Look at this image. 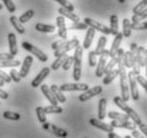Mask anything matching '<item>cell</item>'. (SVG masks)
I'll return each mask as SVG.
<instances>
[{
  "mask_svg": "<svg viewBox=\"0 0 147 138\" xmlns=\"http://www.w3.org/2000/svg\"><path fill=\"white\" fill-rule=\"evenodd\" d=\"M117 69L119 70V86H121V93L123 101L128 102L130 99V92L128 87V79H127V72L126 67L123 64V61L117 63Z\"/></svg>",
  "mask_w": 147,
  "mask_h": 138,
  "instance_id": "obj_1",
  "label": "cell"
},
{
  "mask_svg": "<svg viewBox=\"0 0 147 138\" xmlns=\"http://www.w3.org/2000/svg\"><path fill=\"white\" fill-rule=\"evenodd\" d=\"M114 104L117 106L118 108H121L123 111L126 112V115L129 117V119L132 120L133 123H136V125L142 123V120H141L140 116L136 112L134 109H132L130 106H128L127 102L123 101V99L121 97H114Z\"/></svg>",
  "mask_w": 147,
  "mask_h": 138,
  "instance_id": "obj_2",
  "label": "cell"
},
{
  "mask_svg": "<svg viewBox=\"0 0 147 138\" xmlns=\"http://www.w3.org/2000/svg\"><path fill=\"white\" fill-rule=\"evenodd\" d=\"M82 54H83V48L80 45L75 48V54H74V71L73 77L74 79L78 82L81 78V67H82Z\"/></svg>",
  "mask_w": 147,
  "mask_h": 138,
  "instance_id": "obj_3",
  "label": "cell"
},
{
  "mask_svg": "<svg viewBox=\"0 0 147 138\" xmlns=\"http://www.w3.org/2000/svg\"><path fill=\"white\" fill-rule=\"evenodd\" d=\"M127 79H128L129 82V92L131 94V97L134 101H138L139 97H140V92H139V89H138V82H136V76L134 75L132 71H130L127 74Z\"/></svg>",
  "mask_w": 147,
  "mask_h": 138,
  "instance_id": "obj_4",
  "label": "cell"
},
{
  "mask_svg": "<svg viewBox=\"0 0 147 138\" xmlns=\"http://www.w3.org/2000/svg\"><path fill=\"white\" fill-rule=\"evenodd\" d=\"M22 48L28 50V52H31V54H33L34 56L36 57L40 61H42V62H47V60H48L47 55H46L43 50H40L38 47H36V46H34V45H32V44H30L28 42H22Z\"/></svg>",
  "mask_w": 147,
  "mask_h": 138,
  "instance_id": "obj_5",
  "label": "cell"
},
{
  "mask_svg": "<svg viewBox=\"0 0 147 138\" xmlns=\"http://www.w3.org/2000/svg\"><path fill=\"white\" fill-rule=\"evenodd\" d=\"M80 45V43H79V40L78 39H73V40H70V41H67L65 44L63 45L62 47H60L59 49H57V50H55V57H61L63 56V55H66L67 52H69V50H71V49H75L77 46H79Z\"/></svg>",
  "mask_w": 147,
  "mask_h": 138,
  "instance_id": "obj_6",
  "label": "cell"
},
{
  "mask_svg": "<svg viewBox=\"0 0 147 138\" xmlns=\"http://www.w3.org/2000/svg\"><path fill=\"white\" fill-rule=\"evenodd\" d=\"M83 22L86 24L88 27L93 28L94 30H97V31H99V32L106 34V35L111 34V31H110V28H109V27H107L106 25L101 24V22H97V20H95V19H92V18H90V17H85L84 22Z\"/></svg>",
  "mask_w": 147,
  "mask_h": 138,
  "instance_id": "obj_7",
  "label": "cell"
},
{
  "mask_svg": "<svg viewBox=\"0 0 147 138\" xmlns=\"http://www.w3.org/2000/svg\"><path fill=\"white\" fill-rule=\"evenodd\" d=\"M110 57H109V50L107 49H105L102 52V54L100 55V58L98 60V62H97V67H96V71H95V74L97 77H102L103 75V72H105V67L107 65V62H108V59H109Z\"/></svg>",
  "mask_w": 147,
  "mask_h": 138,
  "instance_id": "obj_8",
  "label": "cell"
},
{
  "mask_svg": "<svg viewBox=\"0 0 147 138\" xmlns=\"http://www.w3.org/2000/svg\"><path fill=\"white\" fill-rule=\"evenodd\" d=\"M43 128L48 132H50V133H52V134H55V136H58V137H60V138H65V137H67V135H68L67 131H65L64 128H61V127L57 126L55 124L48 123V122L43 124Z\"/></svg>",
  "mask_w": 147,
  "mask_h": 138,
  "instance_id": "obj_9",
  "label": "cell"
},
{
  "mask_svg": "<svg viewBox=\"0 0 147 138\" xmlns=\"http://www.w3.org/2000/svg\"><path fill=\"white\" fill-rule=\"evenodd\" d=\"M102 92V88L100 86H95L93 87V88H88L86 91H84L82 94L79 95V101L80 102H85L90 100V99H92L93 97H96V95H98Z\"/></svg>",
  "mask_w": 147,
  "mask_h": 138,
  "instance_id": "obj_10",
  "label": "cell"
},
{
  "mask_svg": "<svg viewBox=\"0 0 147 138\" xmlns=\"http://www.w3.org/2000/svg\"><path fill=\"white\" fill-rule=\"evenodd\" d=\"M61 91H86L88 89V86L86 84H79V82H76V84H63L62 86L59 87Z\"/></svg>",
  "mask_w": 147,
  "mask_h": 138,
  "instance_id": "obj_11",
  "label": "cell"
},
{
  "mask_svg": "<svg viewBox=\"0 0 147 138\" xmlns=\"http://www.w3.org/2000/svg\"><path fill=\"white\" fill-rule=\"evenodd\" d=\"M123 37H124V35H123L121 32H118V33L114 37V40H113V42H112V45H111V48H110V50H109V57H110V58H114L115 55H116V52H117V50L121 48L119 45H121V41H123Z\"/></svg>",
  "mask_w": 147,
  "mask_h": 138,
  "instance_id": "obj_12",
  "label": "cell"
},
{
  "mask_svg": "<svg viewBox=\"0 0 147 138\" xmlns=\"http://www.w3.org/2000/svg\"><path fill=\"white\" fill-rule=\"evenodd\" d=\"M57 27H58V32H59V37L62 40H66L67 39V28L65 18L63 16H58L57 17Z\"/></svg>",
  "mask_w": 147,
  "mask_h": 138,
  "instance_id": "obj_13",
  "label": "cell"
},
{
  "mask_svg": "<svg viewBox=\"0 0 147 138\" xmlns=\"http://www.w3.org/2000/svg\"><path fill=\"white\" fill-rule=\"evenodd\" d=\"M49 73H50V67H44V69H43V70L37 74L36 77L31 82V86L33 87V88H37V87H40V85H42L43 80H44L48 75H49Z\"/></svg>",
  "mask_w": 147,
  "mask_h": 138,
  "instance_id": "obj_14",
  "label": "cell"
},
{
  "mask_svg": "<svg viewBox=\"0 0 147 138\" xmlns=\"http://www.w3.org/2000/svg\"><path fill=\"white\" fill-rule=\"evenodd\" d=\"M111 126L118 127V128H127V130H130V131H134L136 130V124L131 122L130 120L129 121H116V120H112V122L110 124Z\"/></svg>",
  "mask_w": 147,
  "mask_h": 138,
  "instance_id": "obj_15",
  "label": "cell"
},
{
  "mask_svg": "<svg viewBox=\"0 0 147 138\" xmlns=\"http://www.w3.org/2000/svg\"><path fill=\"white\" fill-rule=\"evenodd\" d=\"M90 123H91V125H93V126L97 127V128H99L101 131L107 132V133H112V132L114 131V127L111 126L110 124L105 123L101 120L95 119V118H92V119L90 120Z\"/></svg>",
  "mask_w": 147,
  "mask_h": 138,
  "instance_id": "obj_16",
  "label": "cell"
},
{
  "mask_svg": "<svg viewBox=\"0 0 147 138\" xmlns=\"http://www.w3.org/2000/svg\"><path fill=\"white\" fill-rule=\"evenodd\" d=\"M33 63V57L32 56H26L25 57V59H24V62L22 64V69H20V71H19V74H20V77H26L28 73L30 71V67Z\"/></svg>",
  "mask_w": 147,
  "mask_h": 138,
  "instance_id": "obj_17",
  "label": "cell"
},
{
  "mask_svg": "<svg viewBox=\"0 0 147 138\" xmlns=\"http://www.w3.org/2000/svg\"><path fill=\"white\" fill-rule=\"evenodd\" d=\"M40 91H42V93L46 97V99L49 101V103H50V104L55 105H55H58V103H59V102L57 101V99L53 97L51 90H50V88H49L47 85H42V86H40Z\"/></svg>",
  "mask_w": 147,
  "mask_h": 138,
  "instance_id": "obj_18",
  "label": "cell"
},
{
  "mask_svg": "<svg viewBox=\"0 0 147 138\" xmlns=\"http://www.w3.org/2000/svg\"><path fill=\"white\" fill-rule=\"evenodd\" d=\"M7 41H9V48H10V54L12 56H16L17 55V40H16V35L14 33H9L7 35Z\"/></svg>",
  "mask_w": 147,
  "mask_h": 138,
  "instance_id": "obj_19",
  "label": "cell"
},
{
  "mask_svg": "<svg viewBox=\"0 0 147 138\" xmlns=\"http://www.w3.org/2000/svg\"><path fill=\"white\" fill-rule=\"evenodd\" d=\"M58 12H59V14L61 15V16H63L64 18H68L70 19L73 22H80V18H79V16H78L77 14H75L74 12H70L68 11V10H66V9H64V7H59V10H58Z\"/></svg>",
  "mask_w": 147,
  "mask_h": 138,
  "instance_id": "obj_20",
  "label": "cell"
},
{
  "mask_svg": "<svg viewBox=\"0 0 147 138\" xmlns=\"http://www.w3.org/2000/svg\"><path fill=\"white\" fill-rule=\"evenodd\" d=\"M94 37H95V30L93 28H90L88 27V30H86V34H85L84 41H83V49H88L92 45V42L94 40Z\"/></svg>",
  "mask_w": 147,
  "mask_h": 138,
  "instance_id": "obj_21",
  "label": "cell"
},
{
  "mask_svg": "<svg viewBox=\"0 0 147 138\" xmlns=\"http://www.w3.org/2000/svg\"><path fill=\"white\" fill-rule=\"evenodd\" d=\"M50 90H51L53 97L57 99V101L60 102V103H65L66 102V97L63 94V92L60 90V88L57 85H51L50 87Z\"/></svg>",
  "mask_w": 147,
  "mask_h": 138,
  "instance_id": "obj_22",
  "label": "cell"
},
{
  "mask_svg": "<svg viewBox=\"0 0 147 138\" xmlns=\"http://www.w3.org/2000/svg\"><path fill=\"white\" fill-rule=\"evenodd\" d=\"M10 22H11L12 26L14 27L15 30L18 32L19 34H24L26 32V28L22 26V24L18 20V18L14 16V15H12L11 17H10Z\"/></svg>",
  "mask_w": 147,
  "mask_h": 138,
  "instance_id": "obj_23",
  "label": "cell"
},
{
  "mask_svg": "<svg viewBox=\"0 0 147 138\" xmlns=\"http://www.w3.org/2000/svg\"><path fill=\"white\" fill-rule=\"evenodd\" d=\"M110 31L112 35H116L118 33V17L116 14H112L110 16Z\"/></svg>",
  "mask_w": 147,
  "mask_h": 138,
  "instance_id": "obj_24",
  "label": "cell"
},
{
  "mask_svg": "<svg viewBox=\"0 0 147 138\" xmlns=\"http://www.w3.org/2000/svg\"><path fill=\"white\" fill-rule=\"evenodd\" d=\"M35 29L40 32H45V33H52L55 32V27L53 25H47V24H43V22H37L35 25Z\"/></svg>",
  "mask_w": 147,
  "mask_h": 138,
  "instance_id": "obj_25",
  "label": "cell"
},
{
  "mask_svg": "<svg viewBox=\"0 0 147 138\" xmlns=\"http://www.w3.org/2000/svg\"><path fill=\"white\" fill-rule=\"evenodd\" d=\"M106 110H107V100L100 99L98 103V120L102 121L106 118Z\"/></svg>",
  "mask_w": 147,
  "mask_h": 138,
  "instance_id": "obj_26",
  "label": "cell"
},
{
  "mask_svg": "<svg viewBox=\"0 0 147 138\" xmlns=\"http://www.w3.org/2000/svg\"><path fill=\"white\" fill-rule=\"evenodd\" d=\"M118 75H119V70H118V69H113V70H112L110 73H108V74L105 76V78L102 79L103 85H109V84H111L114 79L117 77Z\"/></svg>",
  "mask_w": 147,
  "mask_h": 138,
  "instance_id": "obj_27",
  "label": "cell"
},
{
  "mask_svg": "<svg viewBox=\"0 0 147 138\" xmlns=\"http://www.w3.org/2000/svg\"><path fill=\"white\" fill-rule=\"evenodd\" d=\"M108 117L111 120H116V121H129V117L126 114H121L117 111H110L108 114Z\"/></svg>",
  "mask_w": 147,
  "mask_h": 138,
  "instance_id": "obj_28",
  "label": "cell"
},
{
  "mask_svg": "<svg viewBox=\"0 0 147 138\" xmlns=\"http://www.w3.org/2000/svg\"><path fill=\"white\" fill-rule=\"evenodd\" d=\"M106 44H107V37H100L99 40H98V43H97V46H96V49L94 50L97 56H100L103 50L106 49Z\"/></svg>",
  "mask_w": 147,
  "mask_h": 138,
  "instance_id": "obj_29",
  "label": "cell"
},
{
  "mask_svg": "<svg viewBox=\"0 0 147 138\" xmlns=\"http://www.w3.org/2000/svg\"><path fill=\"white\" fill-rule=\"evenodd\" d=\"M144 54H145V47H143V46L138 47L136 56V62L139 64L141 67H144Z\"/></svg>",
  "mask_w": 147,
  "mask_h": 138,
  "instance_id": "obj_30",
  "label": "cell"
},
{
  "mask_svg": "<svg viewBox=\"0 0 147 138\" xmlns=\"http://www.w3.org/2000/svg\"><path fill=\"white\" fill-rule=\"evenodd\" d=\"M131 22L129 18H124L123 19V35L125 37H129L131 35Z\"/></svg>",
  "mask_w": 147,
  "mask_h": 138,
  "instance_id": "obj_31",
  "label": "cell"
},
{
  "mask_svg": "<svg viewBox=\"0 0 147 138\" xmlns=\"http://www.w3.org/2000/svg\"><path fill=\"white\" fill-rule=\"evenodd\" d=\"M20 65V61L18 60H3V61H0V69L2 67H16Z\"/></svg>",
  "mask_w": 147,
  "mask_h": 138,
  "instance_id": "obj_32",
  "label": "cell"
},
{
  "mask_svg": "<svg viewBox=\"0 0 147 138\" xmlns=\"http://www.w3.org/2000/svg\"><path fill=\"white\" fill-rule=\"evenodd\" d=\"M66 57H67V55H63V56H61V57H58V58H57V59H55L51 64L52 71H58L60 67H62L63 62L65 61Z\"/></svg>",
  "mask_w": 147,
  "mask_h": 138,
  "instance_id": "obj_33",
  "label": "cell"
},
{
  "mask_svg": "<svg viewBox=\"0 0 147 138\" xmlns=\"http://www.w3.org/2000/svg\"><path fill=\"white\" fill-rule=\"evenodd\" d=\"M144 19H147V7L146 9H144L142 12H140L139 14L133 15L132 17H131V22H144Z\"/></svg>",
  "mask_w": 147,
  "mask_h": 138,
  "instance_id": "obj_34",
  "label": "cell"
},
{
  "mask_svg": "<svg viewBox=\"0 0 147 138\" xmlns=\"http://www.w3.org/2000/svg\"><path fill=\"white\" fill-rule=\"evenodd\" d=\"M35 112H36V116H37V119L40 121L42 124H44L47 122V118H46V112L44 111V107H36L35 109Z\"/></svg>",
  "mask_w": 147,
  "mask_h": 138,
  "instance_id": "obj_35",
  "label": "cell"
},
{
  "mask_svg": "<svg viewBox=\"0 0 147 138\" xmlns=\"http://www.w3.org/2000/svg\"><path fill=\"white\" fill-rule=\"evenodd\" d=\"M33 16H34L33 10H28V11H26L22 15H20V17L18 18V20L22 22V24H25V22H29L30 19L32 18Z\"/></svg>",
  "mask_w": 147,
  "mask_h": 138,
  "instance_id": "obj_36",
  "label": "cell"
},
{
  "mask_svg": "<svg viewBox=\"0 0 147 138\" xmlns=\"http://www.w3.org/2000/svg\"><path fill=\"white\" fill-rule=\"evenodd\" d=\"M44 111L46 114H61L63 111V108L60 107L58 105H50V106H46L44 107Z\"/></svg>",
  "mask_w": 147,
  "mask_h": 138,
  "instance_id": "obj_37",
  "label": "cell"
},
{
  "mask_svg": "<svg viewBox=\"0 0 147 138\" xmlns=\"http://www.w3.org/2000/svg\"><path fill=\"white\" fill-rule=\"evenodd\" d=\"M3 118L7 120H12V121H17V120L20 119V115L18 112H14V111H7L3 112Z\"/></svg>",
  "mask_w": 147,
  "mask_h": 138,
  "instance_id": "obj_38",
  "label": "cell"
},
{
  "mask_svg": "<svg viewBox=\"0 0 147 138\" xmlns=\"http://www.w3.org/2000/svg\"><path fill=\"white\" fill-rule=\"evenodd\" d=\"M146 7H147V0H142L140 3H138L136 7H133V10H132L133 15L139 14L140 12H142L144 9H146Z\"/></svg>",
  "mask_w": 147,
  "mask_h": 138,
  "instance_id": "obj_39",
  "label": "cell"
},
{
  "mask_svg": "<svg viewBox=\"0 0 147 138\" xmlns=\"http://www.w3.org/2000/svg\"><path fill=\"white\" fill-rule=\"evenodd\" d=\"M55 2H58V3L61 5V7H64V9H66V10H68V11L74 12V10H75L74 5L70 3L68 0H55Z\"/></svg>",
  "mask_w": 147,
  "mask_h": 138,
  "instance_id": "obj_40",
  "label": "cell"
},
{
  "mask_svg": "<svg viewBox=\"0 0 147 138\" xmlns=\"http://www.w3.org/2000/svg\"><path fill=\"white\" fill-rule=\"evenodd\" d=\"M123 64L127 69H131L132 63H131V57H130V52H125L124 57H123Z\"/></svg>",
  "mask_w": 147,
  "mask_h": 138,
  "instance_id": "obj_41",
  "label": "cell"
},
{
  "mask_svg": "<svg viewBox=\"0 0 147 138\" xmlns=\"http://www.w3.org/2000/svg\"><path fill=\"white\" fill-rule=\"evenodd\" d=\"M88 27L86 24H84V22H73V24L68 27V29H70V30H85V29H88Z\"/></svg>",
  "mask_w": 147,
  "mask_h": 138,
  "instance_id": "obj_42",
  "label": "cell"
},
{
  "mask_svg": "<svg viewBox=\"0 0 147 138\" xmlns=\"http://www.w3.org/2000/svg\"><path fill=\"white\" fill-rule=\"evenodd\" d=\"M131 30H146L147 29V22H131Z\"/></svg>",
  "mask_w": 147,
  "mask_h": 138,
  "instance_id": "obj_43",
  "label": "cell"
},
{
  "mask_svg": "<svg viewBox=\"0 0 147 138\" xmlns=\"http://www.w3.org/2000/svg\"><path fill=\"white\" fill-rule=\"evenodd\" d=\"M96 64H97V55L94 50H91L88 52V65L91 67H96Z\"/></svg>",
  "mask_w": 147,
  "mask_h": 138,
  "instance_id": "obj_44",
  "label": "cell"
},
{
  "mask_svg": "<svg viewBox=\"0 0 147 138\" xmlns=\"http://www.w3.org/2000/svg\"><path fill=\"white\" fill-rule=\"evenodd\" d=\"M1 1L3 2V4L5 5V7H7V10L9 12L14 13V12L16 11V5H15L14 2H13L12 0H1Z\"/></svg>",
  "mask_w": 147,
  "mask_h": 138,
  "instance_id": "obj_45",
  "label": "cell"
},
{
  "mask_svg": "<svg viewBox=\"0 0 147 138\" xmlns=\"http://www.w3.org/2000/svg\"><path fill=\"white\" fill-rule=\"evenodd\" d=\"M71 64H74V56H67L65 61L63 62L62 64V67L64 71H67V70H69L70 67H71Z\"/></svg>",
  "mask_w": 147,
  "mask_h": 138,
  "instance_id": "obj_46",
  "label": "cell"
},
{
  "mask_svg": "<svg viewBox=\"0 0 147 138\" xmlns=\"http://www.w3.org/2000/svg\"><path fill=\"white\" fill-rule=\"evenodd\" d=\"M10 77H11L12 80L15 82H19L22 80V77H20L19 72H17L15 69H12L11 71H10Z\"/></svg>",
  "mask_w": 147,
  "mask_h": 138,
  "instance_id": "obj_47",
  "label": "cell"
},
{
  "mask_svg": "<svg viewBox=\"0 0 147 138\" xmlns=\"http://www.w3.org/2000/svg\"><path fill=\"white\" fill-rule=\"evenodd\" d=\"M66 40H58V41H55V42H53L51 44V49H53V50H57V49H59L60 47H62L63 45L66 43Z\"/></svg>",
  "mask_w": 147,
  "mask_h": 138,
  "instance_id": "obj_48",
  "label": "cell"
},
{
  "mask_svg": "<svg viewBox=\"0 0 147 138\" xmlns=\"http://www.w3.org/2000/svg\"><path fill=\"white\" fill-rule=\"evenodd\" d=\"M0 80H2L4 84H5V82L10 84V82H12V79H11V77H10V75L7 74L5 72L1 71V70H0Z\"/></svg>",
  "mask_w": 147,
  "mask_h": 138,
  "instance_id": "obj_49",
  "label": "cell"
},
{
  "mask_svg": "<svg viewBox=\"0 0 147 138\" xmlns=\"http://www.w3.org/2000/svg\"><path fill=\"white\" fill-rule=\"evenodd\" d=\"M136 82H139L141 86L144 88V90L147 92V80L144 78L142 75H138V76H136Z\"/></svg>",
  "mask_w": 147,
  "mask_h": 138,
  "instance_id": "obj_50",
  "label": "cell"
},
{
  "mask_svg": "<svg viewBox=\"0 0 147 138\" xmlns=\"http://www.w3.org/2000/svg\"><path fill=\"white\" fill-rule=\"evenodd\" d=\"M14 56H12L11 54H7V52H1L0 54V61H3V60H13Z\"/></svg>",
  "mask_w": 147,
  "mask_h": 138,
  "instance_id": "obj_51",
  "label": "cell"
},
{
  "mask_svg": "<svg viewBox=\"0 0 147 138\" xmlns=\"http://www.w3.org/2000/svg\"><path fill=\"white\" fill-rule=\"evenodd\" d=\"M139 128H140V131L145 135V137L147 138V125L144 123H141L139 124Z\"/></svg>",
  "mask_w": 147,
  "mask_h": 138,
  "instance_id": "obj_52",
  "label": "cell"
},
{
  "mask_svg": "<svg viewBox=\"0 0 147 138\" xmlns=\"http://www.w3.org/2000/svg\"><path fill=\"white\" fill-rule=\"evenodd\" d=\"M7 97H9V93H7V91H4L0 88V99H2V100H7Z\"/></svg>",
  "mask_w": 147,
  "mask_h": 138,
  "instance_id": "obj_53",
  "label": "cell"
},
{
  "mask_svg": "<svg viewBox=\"0 0 147 138\" xmlns=\"http://www.w3.org/2000/svg\"><path fill=\"white\" fill-rule=\"evenodd\" d=\"M132 137L133 138H146L145 136H143V135L141 134L139 131H136V130L132 131Z\"/></svg>",
  "mask_w": 147,
  "mask_h": 138,
  "instance_id": "obj_54",
  "label": "cell"
},
{
  "mask_svg": "<svg viewBox=\"0 0 147 138\" xmlns=\"http://www.w3.org/2000/svg\"><path fill=\"white\" fill-rule=\"evenodd\" d=\"M144 67H145V72L147 76V49H145V54H144Z\"/></svg>",
  "mask_w": 147,
  "mask_h": 138,
  "instance_id": "obj_55",
  "label": "cell"
},
{
  "mask_svg": "<svg viewBox=\"0 0 147 138\" xmlns=\"http://www.w3.org/2000/svg\"><path fill=\"white\" fill-rule=\"evenodd\" d=\"M108 137H109V138H121V136H118L117 134H115L114 132H112V133H109Z\"/></svg>",
  "mask_w": 147,
  "mask_h": 138,
  "instance_id": "obj_56",
  "label": "cell"
},
{
  "mask_svg": "<svg viewBox=\"0 0 147 138\" xmlns=\"http://www.w3.org/2000/svg\"><path fill=\"white\" fill-rule=\"evenodd\" d=\"M3 85H4V82H2V80H0V87H3Z\"/></svg>",
  "mask_w": 147,
  "mask_h": 138,
  "instance_id": "obj_57",
  "label": "cell"
},
{
  "mask_svg": "<svg viewBox=\"0 0 147 138\" xmlns=\"http://www.w3.org/2000/svg\"><path fill=\"white\" fill-rule=\"evenodd\" d=\"M118 2H119V3H124V2H125V0H118Z\"/></svg>",
  "mask_w": 147,
  "mask_h": 138,
  "instance_id": "obj_58",
  "label": "cell"
},
{
  "mask_svg": "<svg viewBox=\"0 0 147 138\" xmlns=\"http://www.w3.org/2000/svg\"><path fill=\"white\" fill-rule=\"evenodd\" d=\"M125 138H131V136H130V135H127V136H125Z\"/></svg>",
  "mask_w": 147,
  "mask_h": 138,
  "instance_id": "obj_59",
  "label": "cell"
},
{
  "mask_svg": "<svg viewBox=\"0 0 147 138\" xmlns=\"http://www.w3.org/2000/svg\"><path fill=\"white\" fill-rule=\"evenodd\" d=\"M2 7H3V5H2V4H0V11L2 10Z\"/></svg>",
  "mask_w": 147,
  "mask_h": 138,
  "instance_id": "obj_60",
  "label": "cell"
},
{
  "mask_svg": "<svg viewBox=\"0 0 147 138\" xmlns=\"http://www.w3.org/2000/svg\"><path fill=\"white\" fill-rule=\"evenodd\" d=\"M85 138H88V137H85Z\"/></svg>",
  "mask_w": 147,
  "mask_h": 138,
  "instance_id": "obj_61",
  "label": "cell"
},
{
  "mask_svg": "<svg viewBox=\"0 0 147 138\" xmlns=\"http://www.w3.org/2000/svg\"><path fill=\"white\" fill-rule=\"evenodd\" d=\"M0 105H1V104H0Z\"/></svg>",
  "mask_w": 147,
  "mask_h": 138,
  "instance_id": "obj_62",
  "label": "cell"
}]
</instances>
